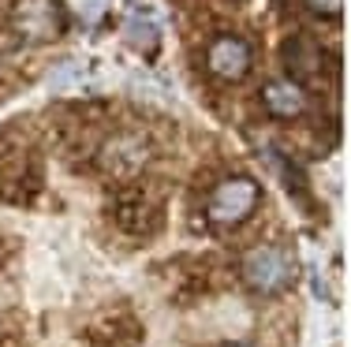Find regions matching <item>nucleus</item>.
Masks as SVG:
<instances>
[{
	"instance_id": "1",
	"label": "nucleus",
	"mask_w": 351,
	"mask_h": 347,
	"mask_svg": "<svg viewBox=\"0 0 351 347\" xmlns=\"http://www.w3.org/2000/svg\"><path fill=\"white\" fill-rule=\"evenodd\" d=\"M239 272H243V284L254 295H280L295 280V258L277 243H262L254 250H247Z\"/></svg>"
},
{
	"instance_id": "2",
	"label": "nucleus",
	"mask_w": 351,
	"mask_h": 347,
	"mask_svg": "<svg viewBox=\"0 0 351 347\" xmlns=\"http://www.w3.org/2000/svg\"><path fill=\"white\" fill-rule=\"evenodd\" d=\"M258 202H262L258 179L228 176V179H221V183L213 187L210 198H206V220L217 224V228H236L258 209Z\"/></svg>"
},
{
	"instance_id": "3",
	"label": "nucleus",
	"mask_w": 351,
	"mask_h": 347,
	"mask_svg": "<svg viewBox=\"0 0 351 347\" xmlns=\"http://www.w3.org/2000/svg\"><path fill=\"white\" fill-rule=\"evenodd\" d=\"M12 34L30 45H49V41L64 38L68 30V12L60 0H15L12 4Z\"/></svg>"
},
{
	"instance_id": "4",
	"label": "nucleus",
	"mask_w": 351,
	"mask_h": 347,
	"mask_svg": "<svg viewBox=\"0 0 351 347\" xmlns=\"http://www.w3.org/2000/svg\"><path fill=\"white\" fill-rule=\"evenodd\" d=\"M149 153H154V150H149V138L146 135H138V131H120V135H112L101 146L97 164H101L105 176L131 179V176H138V172L146 168Z\"/></svg>"
},
{
	"instance_id": "5",
	"label": "nucleus",
	"mask_w": 351,
	"mask_h": 347,
	"mask_svg": "<svg viewBox=\"0 0 351 347\" xmlns=\"http://www.w3.org/2000/svg\"><path fill=\"white\" fill-rule=\"evenodd\" d=\"M254 68V49L236 34H217L206 49V71L221 82H239Z\"/></svg>"
},
{
	"instance_id": "6",
	"label": "nucleus",
	"mask_w": 351,
	"mask_h": 347,
	"mask_svg": "<svg viewBox=\"0 0 351 347\" xmlns=\"http://www.w3.org/2000/svg\"><path fill=\"white\" fill-rule=\"evenodd\" d=\"M280 53H284V68H288V79H295L299 86L314 82L317 75H322V68H325V53H322V45H317L314 38H306V34L288 38Z\"/></svg>"
},
{
	"instance_id": "7",
	"label": "nucleus",
	"mask_w": 351,
	"mask_h": 347,
	"mask_svg": "<svg viewBox=\"0 0 351 347\" xmlns=\"http://www.w3.org/2000/svg\"><path fill=\"white\" fill-rule=\"evenodd\" d=\"M262 105L277 120H295L311 109V97H306V86H299L295 79H273L262 86Z\"/></svg>"
},
{
	"instance_id": "8",
	"label": "nucleus",
	"mask_w": 351,
	"mask_h": 347,
	"mask_svg": "<svg viewBox=\"0 0 351 347\" xmlns=\"http://www.w3.org/2000/svg\"><path fill=\"white\" fill-rule=\"evenodd\" d=\"M123 38H128V45L138 49V53H154L157 41H161L154 15H146V12H135L128 23H123Z\"/></svg>"
},
{
	"instance_id": "9",
	"label": "nucleus",
	"mask_w": 351,
	"mask_h": 347,
	"mask_svg": "<svg viewBox=\"0 0 351 347\" xmlns=\"http://www.w3.org/2000/svg\"><path fill=\"white\" fill-rule=\"evenodd\" d=\"M303 8L317 19H340L344 15V0H303Z\"/></svg>"
}]
</instances>
